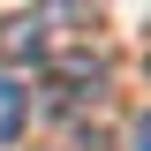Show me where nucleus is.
Masks as SVG:
<instances>
[{
	"label": "nucleus",
	"instance_id": "1",
	"mask_svg": "<svg viewBox=\"0 0 151 151\" xmlns=\"http://www.w3.org/2000/svg\"><path fill=\"white\" fill-rule=\"evenodd\" d=\"M45 45H53V38H45V15H15V23H0V60H45Z\"/></svg>",
	"mask_w": 151,
	"mask_h": 151
},
{
	"label": "nucleus",
	"instance_id": "2",
	"mask_svg": "<svg viewBox=\"0 0 151 151\" xmlns=\"http://www.w3.org/2000/svg\"><path fill=\"white\" fill-rule=\"evenodd\" d=\"M98 83H106V60H98V53H83V60H68V68L53 76V106H83V91L98 98Z\"/></svg>",
	"mask_w": 151,
	"mask_h": 151
},
{
	"label": "nucleus",
	"instance_id": "3",
	"mask_svg": "<svg viewBox=\"0 0 151 151\" xmlns=\"http://www.w3.org/2000/svg\"><path fill=\"white\" fill-rule=\"evenodd\" d=\"M23 113H30V98L0 76V144H15V136H23Z\"/></svg>",
	"mask_w": 151,
	"mask_h": 151
},
{
	"label": "nucleus",
	"instance_id": "4",
	"mask_svg": "<svg viewBox=\"0 0 151 151\" xmlns=\"http://www.w3.org/2000/svg\"><path fill=\"white\" fill-rule=\"evenodd\" d=\"M30 8H45V0H30Z\"/></svg>",
	"mask_w": 151,
	"mask_h": 151
}]
</instances>
